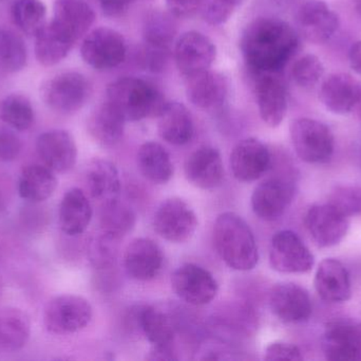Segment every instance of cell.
I'll return each instance as SVG.
<instances>
[{
    "mask_svg": "<svg viewBox=\"0 0 361 361\" xmlns=\"http://www.w3.org/2000/svg\"><path fill=\"white\" fill-rule=\"evenodd\" d=\"M186 95L195 107L216 110L226 99V80L222 74L210 69L193 74L186 78Z\"/></svg>",
    "mask_w": 361,
    "mask_h": 361,
    "instance_id": "603a6c76",
    "label": "cell"
},
{
    "mask_svg": "<svg viewBox=\"0 0 361 361\" xmlns=\"http://www.w3.org/2000/svg\"><path fill=\"white\" fill-rule=\"evenodd\" d=\"M53 20L78 42L94 23L95 12L88 0H55Z\"/></svg>",
    "mask_w": 361,
    "mask_h": 361,
    "instance_id": "83f0119b",
    "label": "cell"
},
{
    "mask_svg": "<svg viewBox=\"0 0 361 361\" xmlns=\"http://www.w3.org/2000/svg\"><path fill=\"white\" fill-rule=\"evenodd\" d=\"M349 61L352 69L361 76V40L352 45L350 49Z\"/></svg>",
    "mask_w": 361,
    "mask_h": 361,
    "instance_id": "681fc988",
    "label": "cell"
},
{
    "mask_svg": "<svg viewBox=\"0 0 361 361\" xmlns=\"http://www.w3.org/2000/svg\"><path fill=\"white\" fill-rule=\"evenodd\" d=\"M0 120L17 131L31 129L35 112L31 101L20 93H11L0 101Z\"/></svg>",
    "mask_w": 361,
    "mask_h": 361,
    "instance_id": "d590c367",
    "label": "cell"
},
{
    "mask_svg": "<svg viewBox=\"0 0 361 361\" xmlns=\"http://www.w3.org/2000/svg\"><path fill=\"white\" fill-rule=\"evenodd\" d=\"M265 360H303L302 353L296 345L286 343H271L265 349Z\"/></svg>",
    "mask_w": 361,
    "mask_h": 361,
    "instance_id": "f6af8a7d",
    "label": "cell"
},
{
    "mask_svg": "<svg viewBox=\"0 0 361 361\" xmlns=\"http://www.w3.org/2000/svg\"><path fill=\"white\" fill-rule=\"evenodd\" d=\"M214 243L219 256L229 268L248 271L258 264V246L254 233L247 223L233 212H225L216 218Z\"/></svg>",
    "mask_w": 361,
    "mask_h": 361,
    "instance_id": "7a4b0ae2",
    "label": "cell"
},
{
    "mask_svg": "<svg viewBox=\"0 0 361 361\" xmlns=\"http://www.w3.org/2000/svg\"><path fill=\"white\" fill-rule=\"evenodd\" d=\"M154 227L157 233L166 241L184 243L197 230V218L188 203L180 199H169L157 209Z\"/></svg>",
    "mask_w": 361,
    "mask_h": 361,
    "instance_id": "9c48e42d",
    "label": "cell"
},
{
    "mask_svg": "<svg viewBox=\"0 0 361 361\" xmlns=\"http://www.w3.org/2000/svg\"><path fill=\"white\" fill-rule=\"evenodd\" d=\"M269 307L274 315L286 324L307 321L313 313L309 292L294 283L277 284L269 292Z\"/></svg>",
    "mask_w": 361,
    "mask_h": 361,
    "instance_id": "d6986e66",
    "label": "cell"
},
{
    "mask_svg": "<svg viewBox=\"0 0 361 361\" xmlns=\"http://www.w3.org/2000/svg\"><path fill=\"white\" fill-rule=\"evenodd\" d=\"M57 184L54 172L46 165H27L19 176L18 194L30 203H42L52 196Z\"/></svg>",
    "mask_w": 361,
    "mask_h": 361,
    "instance_id": "4dcf8cb0",
    "label": "cell"
},
{
    "mask_svg": "<svg viewBox=\"0 0 361 361\" xmlns=\"http://www.w3.org/2000/svg\"><path fill=\"white\" fill-rule=\"evenodd\" d=\"M324 74V64L319 57L314 54L303 55L293 66V80L298 86L305 89L314 88Z\"/></svg>",
    "mask_w": 361,
    "mask_h": 361,
    "instance_id": "60d3db41",
    "label": "cell"
},
{
    "mask_svg": "<svg viewBox=\"0 0 361 361\" xmlns=\"http://www.w3.org/2000/svg\"><path fill=\"white\" fill-rule=\"evenodd\" d=\"M82 59L97 70H109L120 66L126 59L124 36L107 27L97 28L87 34L80 47Z\"/></svg>",
    "mask_w": 361,
    "mask_h": 361,
    "instance_id": "52a82bcc",
    "label": "cell"
},
{
    "mask_svg": "<svg viewBox=\"0 0 361 361\" xmlns=\"http://www.w3.org/2000/svg\"><path fill=\"white\" fill-rule=\"evenodd\" d=\"M322 349L328 360L361 361V322L345 318L329 322Z\"/></svg>",
    "mask_w": 361,
    "mask_h": 361,
    "instance_id": "30bf717a",
    "label": "cell"
},
{
    "mask_svg": "<svg viewBox=\"0 0 361 361\" xmlns=\"http://www.w3.org/2000/svg\"><path fill=\"white\" fill-rule=\"evenodd\" d=\"M23 142L14 129L0 125V162H11L18 158Z\"/></svg>",
    "mask_w": 361,
    "mask_h": 361,
    "instance_id": "ee69618b",
    "label": "cell"
},
{
    "mask_svg": "<svg viewBox=\"0 0 361 361\" xmlns=\"http://www.w3.org/2000/svg\"><path fill=\"white\" fill-rule=\"evenodd\" d=\"M120 239L111 237L102 231L101 235L92 239L89 244L88 256L95 268L105 269L116 262L118 256V242Z\"/></svg>",
    "mask_w": 361,
    "mask_h": 361,
    "instance_id": "ab89813d",
    "label": "cell"
},
{
    "mask_svg": "<svg viewBox=\"0 0 361 361\" xmlns=\"http://www.w3.org/2000/svg\"><path fill=\"white\" fill-rule=\"evenodd\" d=\"M10 14L15 27L27 36L37 35L47 23V8L40 0H15Z\"/></svg>",
    "mask_w": 361,
    "mask_h": 361,
    "instance_id": "8d00e7d4",
    "label": "cell"
},
{
    "mask_svg": "<svg viewBox=\"0 0 361 361\" xmlns=\"http://www.w3.org/2000/svg\"><path fill=\"white\" fill-rule=\"evenodd\" d=\"M125 123L124 117L105 100L89 117L88 131L97 143L114 146L124 136Z\"/></svg>",
    "mask_w": 361,
    "mask_h": 361,
    "instance_id": "f546056e",
    "label": "cell"
},
{
    "mask_svg": "<svg viewBox=\"0 0 361 361\" xmlns=\"http://www.w3.org/2000/svg\"><path fill=\"white\" fill-rule=\"evenodd\" d=\"M144 45L171 51V45L177 35V27L173 15L156 11L145 19L144 25Z\"/></svg>",
    "mask_w": 361,
    "mask_h": 361,
    "instance_id": "74e56055",
    "label": "cell"
},
{
    "mask_svg": "<svg viewBox=\"0 0 361 361\" xmlns=\"http://www.w3.org/2000/svg\"><path fill=\"white\" fill-rule=\"evenodd\" d=\"M356 8H357L358 13L361 15V0H357V2H356Z\"/></svg>",
    "mask_w": 361,
    "mask_h": 361,
    "instance_id": "816d5d0a",
    "label": "cell"
},
{
    "mask_svg": "<svg viewBox=\"0 0 361 361\" xmlns=\"http://www.w3.org/2000/svg\"><path fill=\"white\" fill-rule=\"evenodd\" d=\"M92 215L90 201L82 189L72 188L63 194L59 203V224L65 235L76 237L84 233Z\"/></svg>",
    "mask_w": 361,
    "mask_h": 361,
    "instance_id": "d4e9b609",
    "label": "cell"
},
{
    "mask_svg": "<svg viewBox=\"0 0 361 361\" xmlns=\"http://www.w3.org/2000/svg\"><path fill=\"white\" fill-rule=\"evenodd\" d=\"M319 95L326 110L335 114H347L360 104L361 85L350 74H331L322 83Z\"/></svg>",
    "mask_w": 361,
    "mask_h": 361,
    "instance_id": "7402d4cb",
    "label": "cell"
},
{
    "mask_svg": "<svg viewBox=\"0 0 361 361\" xmlns=\"http://www.w3.org/2000/svg\"><path fill=\"white\" fill-rule=\"evenodd\" d=\"M142 332L154 347L171 345L176 336L173 320L169 314L154 307H144L137 314Z\"/></svg>",
    "mask_w": 361,
    "mask_h": 361,
    "instance_id": "836d02e7",
    "label": "cell"
},
{
    "mask_svg": "<svg viewBox=\"0 0 361 361\" xmlns=\"http://www.w3.org/2000/svg\"><path fill=\"white\" fill-rule=\"evenodd\" d=\"M290 133L295 152L301 160L317 165L332 158L334 136L324 123L310 118L296 119L290 124Z\"/></svg>",
    "mask_w": 361,
    "mask_h": 361,
    "instance_id": "277c9868",
    "label": "cell"
},
{
    "mask_svg": "<svg viewBox=\"0 0 361 361\" xmlns=\"http://www.w3.org/2000/svg\"><path fill=\"white\" fill-rule=\"evenodd\" d=\"M135 222L133 210L118 199L102 205L99 224L103 232L121 239L133 230Z\"/></svg>",
    "mask_w": 361,
    "mask_h": 361,
    "instance_id": "e575fe53",
    "label": "cell"
},
{
    "mask_svg": "<svg viewBox=\"0 0 361 361\" xmlns=\"http://www.w3.org/2000/svg\"><path fill=\"white\" fill-rule=\"evenodd\" d=\"M76 40L54 20L47 23L35 36V57L38 63L46 67L63 61Z\"/></svg>",
    "mask_w": 361,
    "mask_h": 361,
    "instance_id": "484cf974",
    "label": "cell"
},
{
    "mask_svg": "<svg viewBox=\"0 0 361 361\" xmlns=\"http://www.w3.org/2000/svg\"><path fill=\"white\" fill-rule=\"evenodd\" d=\"M231 173L239 182H256L271 167L269 148L256 138L241 140L231 154Z\"/></svg>",
    "mask_w": 361,
    "mask_h": 361,
    "instance_id": "e0dca14e",
    "label": "cell"
},
{
    "mask_svg": "<svg viewBox=\"0 0 361 361\" xmlns=\"http://www.w3.org/2000/svg\"><path fill=\"white\" fill-rule=\"evenodd\" d=\"M36 152L42 165L54 173H66L73 169L78 160V148L69 131L51 129L36 141Z\"/></svg>",
    "mask_w": 361,
    "mask_h": 361,
    "instance_id": "ac0fdd59",
    "label": "cell"
},
{
    "mask_svg": "<svg viewBox=\"0 0 361 361\" xmlns=\"http://www.w3.org/2000/svg\"><path fill=\"white\" fill-rule=\"evenodd\" d=\"M31 336L30 318L16 307H0V351L17 352Z\"/></svg>",
    "mask_w": 361,
    "mask_h": 361,
    "instance_id": "1f68e13d",
    "label": "cell"
},
{
    "mask_svg": "<svg viewBox=\"0 0 361 361\" xmlns=\"http://www.w3.org/2000/svg\"><path fill=\"white\" fill-rule=\"evenodd\" d=\"M91 95V85L84 74L61 72L42 87V97L55 112L71 114L82 110Z\"/></svg>",
    "mask_w": 361,
    "mask_h": 361,
    "instance_id": "8992f818",
    "label": "cell"
},
{
    "mask_svg": "<svg viewBox=\"0 0 361 361\" xmlns=\"http://www.w3.org/2000/svg\"><path fill=\"white\" fill-rule=\"evenodd\" d=\"M294 184L281 177L261 182L252 195L254 213L265 222L279 220L294 199Z\"/></svg>",
    "mask_w": 361,
    "mask_h": 361,
    "instance_id": "2e32d148",
    "label": "cell"
},
{
    "mask_svg": "<svg viewBox=\"0 0 361 361\" xmlns=\"http://www.w3.org/2000/svg\"><path fill=\"white\" fill-rule=\"evenodd\" d=\"M8 1V0H0V2Z\"/></svg>",
    "mask_w": 361,
    "mask_h": 361,
    "instance_id": "db71d44e",
    "label": "cell"
},
{
    "mask_svg": "<svg viewBox=\"0 0 361 361\" xmlns=\"http://www.w3.org/2000/svg\"><path fill=\"white\" fill-rule=\"evenodd\" d=\"M329 203L343 215L361 214V188L356 186H337L329 196Z\"/></svg>",
    "mask_w": 361,
    "mask_h": 361,
    "instance_id": "b9f144b4",
    "label": "cell"
},
{
    "mask_svg": "<svg viewBox=\"0 0 361 361\" xmlns=\"http://www.w3.org/2000/svg\"><path fill=\"white\" fill-rule=\"evenodd\" d=\"M255 76V93L259 114L265 124L277 127L288 112V93L278 73H263Z\"/></svg>",
    "mask_w": 361,
    "mask_h": 361,
    "instance_id": "5bb4252c",
    "label": "cell"
},
{
    "mask_svg": "<svg viewBox=\"0 0 361 361\" xmlns=\"http://www.w3.org/2000/svg\"><path fill=\"white\" fill-rule=\"evenodd\" d=\"M166 4L173 17L189 18L202 10L204 0H166Z\"/></svg>",
    "mask_w": 361,
    "mask_h": 361,
    "instance_id": "bcb514c9",
    "label": "cell"
},
{
    "mask_svg": "<svg viewBox=\"0 0 361 361\" xmlns=\"http://www.w3.org/2000/svg\"><path fill=\"white\" fill-rule=\"evenodd\" d=\"M149 360H175L177 357L175 356V352L171 349V345H164V347H154L150 351Z\"/></svg>",
    "mask_w": 361,
    "mask_h": 361,
    "instance_id": "c3c4849f",
    "label": "cell"
},
{
    "mask_svg": "<svg viewBox=\"0 0 361 361\" xmlns=\"http://www.w3.org/2000/svg\"><path fill=\"white\" fill-rule=\"evenodd\" d=\"M159 118L158 131L161 138L173 146H184L195 134L192 116L188 108L179 102H169Z\"/></svg>",
    "mask_w": 361,
    "mask_h": 361,
    "instance_id": "4316f807",
    "label": "cell"
},
{
    "mask_svg": "<svg viewBox=\"0 0 361 361\" xmlns=\"http://www.w3.org/2000/svg\"><path fill=\"white\" fill-rule=\"evenodd\" d=\"M316 292L322 300L341 303L352 296L351 280L343 263L335 259L322 261L315 276Z\"/></svg>",
    "mask_w": 361,
    "mask_h": 361,
    "instance_id": "cb8c5ba5",
    "label": "cell"
},
{
    "mask_svg": "<svg viewBox=\"0 0 361 361\" xmlns=\"http://www.w3.org/2000/svg\"><path fill=\"white\" fill-rule=\"evenodd\" d=\"M164 254L162 248L150 239H133L124 254V266L129 277L137 281H150L162 271Z\"/></svg>",
    "mask_w": 361,
    "mask_h": 361,
    "instance_id": "ffe728a7",
    "label": "cell"
},
{
    "mask_svg": "<svg viewBox=\"0 0 361 361\" xmlns=\"http://www.w3.org/2000/svg\"><path fill=\"white\" fill-rule=\"evenodd\" d=\"M243 0H204L202 12L203 17L209 25H222L228 20Z\"/></svg>",
    "mask_w": 361,
    "mask_h": 361,
    "instance_id": "7bdbcfd3",
    "label": "cell"
},
{
    "mask_svg": "<svg viewBox=\"0 0 361 361\" xmlns=\"http://www.w3.org/2000/svg\"><path fill=\"white\" fill-rule=\"evenodd\" d=\"M92 316V307L88 300L76 295H61L47 303L44 324L51 334L71 335L84 330Z\"/></svg>",
    "mask_w": 361,
    "mask_h": 361,
    "instance_id": "5b68a950",
    "label": "cell"
},
{
    "mask_svg": "<svg viewBox=\"0 0 361 361\" xmlns=\"http://www.w3.org/2000/svg\"><path fill=\"white\" fill-rule=\"evenodd\" d=\"M175 61L185 78L210 69L216 59V46L205 34L188 31L178 38L175 45Z\"/></svg>",
    "mask_w": 361,
    "mask_h": 361,
    "instance_id": "7c38bea8",
    "label": "cell"
},
{
    "mask_svg": "<svg viewBox=\"0 0 361 361\" xmlns=\"http://www.w3.org/2000/svg\"><path fill=\"white\" fill-rule=\"evenodd\" d=\"M299 33L312 44H324L336 33L339 17L324 0H307L297 13Z\"/></svg>",
    "mask_w": 361,
    "mask_h": 361,
    "instance_id": "4fadbf2b",
    "label": "cell"
},
{
    "mask_svg": "<svg viewBox=\"0 0 361 361\" xmlns=\"http://www.w3.org/2000/svg\"><path fill=\"white\" fill-rule=\"evenodd\" d=\"M137 167L144 177L156 184H164L173 176L171 155L158 142L142 144L137 152Z\"/></svg>",
    "mask_w": 361,
    "mask_h": 361,
    "instance_id": "d6a6232c",
    "label": "cell"
},
{
    "mask_svg": "<svg viewBox=\"0 0 361 361\" xmlns=\"http://www.w3.org/2000/svg\"><path fill=\"white\" fill-rule=\"evenodd\" d=\"M299 37L292 25L275 17H259L242 33L240 48L252 76L278 73L298 50Z\"/></svg>",
    "mask_w": 361,
    "mask_h": 361,
    "instance_id": "6da1fadb",
    "label": "cell"
},
{
    "mask_svg": "<svg viewBox=\"0 0 361 361\" xmlns=\"http://www.w3.org/2000/svg\"><path fill=\"white\" fill-rule=\"evenodd\" d=\"M2 292V282L1 279H0V295H1Z\"/></svg>",
    "mask_w": 361,
    "mask_h": 361,
    "instance_id": "f5cc1de1",
    "label": "cell"
},
{
    "mask_svg": "<svg viewBox=\"0 0 361 361\" xmlns=\"http://www.w3.org/2000/svg\"><path fill=\"white\" fill-rule=\"evenodd\" d=\"M87 189L92 199L103 203L118 199L121 179L118 169L111 161L94 159L89 165L86 174Z\"/></svg>",
    "mask_w": 361,
    "mask_h": 361,
    "instance_id": "f1b7e54d",
    "label": "cell"
},
{
    "mask_svg": "<svg viewBox=\"0 0 361 361\" xmlns=\"http://www.w3.org/2000/svg\"><path fill=\"white\" fill-rule=\"evenodd\" d=\"M106 101L124 117L126 122L159 117L167 103L154 85L135 76H125L108 85Z\"/></svg>",
    "mask_w": 361,
    "mask_h": 361,
    "instance_id": "3957f363",
    "label": "cell"
},
{
    "mask_svg": "<svg viewBox=\"0 0 361 361\" xmlns=\"http://www.w3.org/2000/svg\"><path fill=\"white\" fill-rule=\"evenodd\" d=\"M27 47L14 31L0 28V71L14 73L27 65Z\"/></svg>",
    "mask_w": 361,
    "mask_h": 361,
    "instance_id": "f35d334b",
    "label": "cell"
},
{
    "mask_svg": "<svg viewBox=\"0 0 361 361\" xmlns=\"http://www.w3.org/2000/svg\"><path fill=\"white\" fill-rule=\"evenodd\" d=\"M185 176L197 188L212 190L224 179L222 158L216 148L202 146L192 153L185 162Z\"/></svg>",
    "mask_w": 361,
    "mask_h": 361,
    "instance_id": "44dd1931",
    "label": "cell"
},
{
    "mask_svg": "<svg viewBox=\"0 0 361 361\" xmlns=\"http://www.w3.org/2000/svg\"><path fill=\"white\" fill-rule=\"evenodd\" d=\"M348 218L328 203L310 208L305 222L316 245L328 248L343 241L349 229Z\"/></svg>",
    "mask_w": 361,
    "mask_h": 361,
    "instance_id": "9a60e30c",
    "label": "cell"
},
{
    "mask_svg": "<svg viewBox=\"0 0 361 361\" xmlns=\"http://www.w3.org/2000/svg\"><path fill=\"white\" fill-rule=\"evenodd\" d=\"M171 286L180 300L195 307L212 302L219 290L214 276L203 267L195 264L179 267L171 277Z\"/></svg>",
    "mask_w": 361,
    "mask_h": 361,
    "instance_id": "8fae6325",
    "label": "cell"
},
{
    "mask_svg": "<svg viewBox=\"0 0 361 361\" xmlns=\"http://www.w3.org/2000/svg\"><path fill=\"white\" fill-rule=\"evenodd\" d=\"M137 0H99L104 14L110 17H118L125 14Z\"/></svg>",
    "mask_w": 361,
    "mask_h": 361,
    "instance_id": "7dc6e473",
    "label": "cell"
},
{
    "mask_svg": "<svg viewBox=\"0 0 361 361\" xmlns=\"http://www.w3.org/2000/svg\"><path fill=\"white\" fill-rule=\"evenodd\" d=\"M6 209V199H4V194H2L1 191H0V214L2 213V212H4V210Z\"/></svg>",
    "mask_w": 361,
    "mask_h": 361,
    "instance_id": "f907efd6",
    "label": "cell"
},
{
    "mask_svg": "<svg viewBox=\"0 0 361 361\" xmlns=\"http://www.w3.org/2000/svg\"><path fill=\"white\" fill-rule=\"evenodd\" d=\"M269 263L278 273H305L312 271L315 260L297 233L282 230L271 239Z\"/></svg>",
    "mask_w": 361,
    "mask_h": 361,
    "instance_id": "ba28073f",
    "label": "cell"
}]
</instances>
